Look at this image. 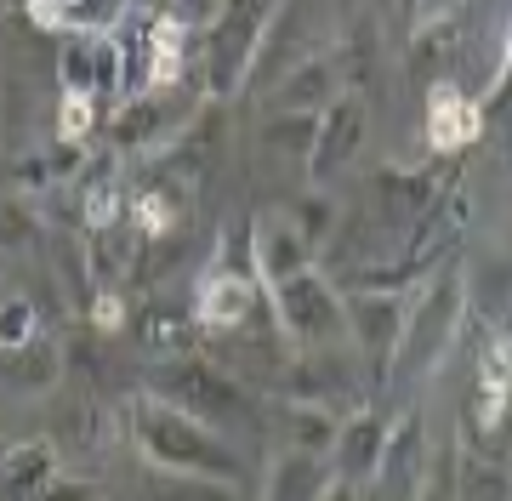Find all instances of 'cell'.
<instances>
[{
	"label": "cell",
	"instance_id": "obj_23",
	"mask_svg": "<svg viewBox=\"0 0 512 501\" xmlns=\"http://www.w3.org/2000/svg\"><path fill=\"white\" fill-rule=\"evenodd\" d=\"M291 217H296V223H291L296 234H302L308 245H319V240L330 234V223H336V205H330L325 194H313V188H308V194L291 205Z\"/></svg>",
	"mask_w": 512,
	"mask_h": 501
},
{
	"label": "cell",
	"instance_id": "obj_6",
	"mask_svg": "<svg viewBox=\"0 0 512 501\" xmlns=\"http://www.w3.org/2000/svg\"><path fill=\"white\" fill-rule=\"evenodd\" d=\"M188 120H194V97L183 86H171V92H131L126 109L114 114L109 143H114V154H148L160 143H171Z\"/></svg>",
	"mask_w": 512,
	"mask_h": 501
},
{
	"label": "cell",
	"instance_id": "obj_21",
	"mask_svg": "<svg viewBox=\"0 0 512 501\" xmlns=\"http://www.w3.org/2000/svg\"><path fill=\"white\" fill-rule=\"evenodd\" d=\"M131 336H137L148 353H160V359H177V353L194 348V319L177 314V308H148V314L131 325Z\"/></svg>",
	"mask_w": 512,
	"mask_h": 501
},
{
	"label": "cell",
	"instance_id": "obj_9",
	"mask_svg": "<svg viewBox=\"0 0 512 501\" xmlns=\"http://www.w3.org/2000/svg\"><path fill=\"white\" fill-rule=\"evenodd\" d=\"M342 92V57L336 52H308L302 63H291L268 92V109H325Z\"/></svg>",
	"mask_w": 512,
	"mask_h": 501
},
{
	"label": "cell",
	"instance_id": "obj_13",
	"mask_svg": "<svg viewBox=\"0 0 512 501\" xmlns=\"http://www.w3.org/2000/svg\"><path fill=\"white\" fill-rule=\"evenodd\" d=\"M444 194V171H382L376 177V200H382V211L393 217V223H416L427 205Z\"/></svg>",
	"mask_w": 512,
	"mask_h": 501
},
{
	"label": "cell",
	"instance_id": "obj_4",
	"mask_svg": "<svg viewBox=\"0 0 512 501\" xmlns=\"http://www.w3.org/2000/svg\"><path fill=\"white\" fill-rule=\"evenodd\" d=\"M461 308H467V285H461V274L450 268V274L433 279V285H427V297H421L416 308L404 314L399 348H393V365H387V376L416 382V376L433 371L444 353H450V336H456V325H461Z\"/></svg>",
	"mask_w": 512,
	"mask_h": 501
},
{
	"label": "cell",
	"instance_id": "obj_27",
	"mask_svg": "<svg viewBox=\"0 0 512 501\" xmlns=\"http://www.w3.org/2000/svg\"><path fill=\"white\" fill-rule=\"evenodd\" d=\"M171 6H183L188 18H205V12H211V6H217V0H171Z\"/></svg>",
	"mask_w": 512,
	"mask_h": 501
},
{
	"label": "cell",
	"instance_id": "obj_14",
	"mask_svg": "<svg viewBox=\"0 0 512 501\" xmlns=\"http://www.w3.org/2000/svg\"><path fill=\"white\" fill-rule=\"evenodd\" d=\"M336 479L325 456H308V450H279L274 473H268V490L262 501H319L325 484Z\"/></svg>",
	"mask_w": 512,
	"mask_h": 501
},
{
	"label": "cell",
	"instance_id": "obj_25",
	"mask_svg": "<svg viewBox=\"0 0 512 501\" xmlns=\"http://www.w3.org/2000/svg\"><path fill=\"white\" fill-rule=\"evenodd\" d=\"M40 223H35V211L23 200H0V245H23V240H35Z\"/></svg>",
	"mask_w": 512,
	"mask_h": 501
},
{
	"label": "cell",
	"instance_id": "obj_28",
	"mask_svg": "<svg viewBox=\"0 0 512 501\" xmlns=\"http://www.w3.org/2000/svg\"><path fill=\"white\" fill-rule=\"evenodd\" d=\"M404 6H416V0H404Z\"/></svg>",
	"mask_w": 512,
	"mask_h": 501
},
{
	"label": "cell",
	"instance_id": "obj_20",
	"mask_svg": "<svg viewBox=\"0 0 512 501\" xmlns=\"http://www.w3.org/2000/svg\"><path fill=\"white\" fill-rule=\"evenodd\" d=\"M456 46H461V23L456 18L421 23L416 40H410V75H416V80H439L444 63L456 57Z\"/></svg>",
	"mask_w": 512,
	"mask_h": 501
},
{
	"label": "cell",
	"instance_id": "obj_12",
	"mask_svg": "<svg viewBox=\"0 0 512 501\" xmlns=\"http://www.w3.org/2000/svg\"><path fill=\"white\" fill-rule=\"evenodd\" d=\"M478 126H484V114H478L456 86H433V97H427V143H433V149L461 154L478 137Z\"/></svg>",
	"mask_w": 512,
	"mask_h": 501
},
{
	"label": "cell",
	"instance_id": "obj_1",
	"mask_svg": "<svg viewBox=\"0 0 512 501\" xmlns=\"http://www.w3.org/2000/svg\"><path fill=\"white\" fill-rule=\"evenodd\" d=\"M126 427H131V445L143 450V462H154L171 479H211L228 484V490H245L251 484V467L239 456V445L217 427H205L200 416L165 405L160 393H131L126 405Z\"/></svg>",
	"mask_w": 512,
	"mask_h": 501
},
{
	"label": "cell",
	"instance_id": "obj_18",
	"mask_svg": "<svg viewBox=\"0 0 512 501\" xmlns=\"http://www.w3.org/2000/svg\"><path fill=\"white\" fill-rule=\"evenodd\" d=\"M279 439L285 450H308V456H330V439H336V416L325 405H285L279 410Z\"/></svg>",
	"mask_w": 512,
	"mask_h": 501
},
{
	"label": "cell",
	"instance_id": "obj_19",
	"mask_svg": "<svg viewBox=\"0 0 512 501\" xmlns=\"http://www.w3.org/2000/svg\"><path fill=\"white\" fill-rule=\"evenodd\" d=\"M313 131H319V109H268L262 120V143L279 154V160H308L313 149Z\"/></svg>",
	"mask_w": 512,
	"mask_h": 501
},
{
	"label": "cell",
	"instance_id": "obj_10",
	"mask_svg": "<svg viewBox=\"0 0 512 501\" xmlns=\"http://www.w3.org/2000/svg\"><path fill=\"white\" fill-rule=\"evenodd\" d=\"M387 450V422L382 416H370V410H359L353 422H336V439H330V456H336V479L342 484H365L370 473H376V462H382Z\"/></svg>",
	"mask_w": 512,
	"mask_h": 501
},
{
	"label": "cell",
	"instance_id": "obj_26",
	"mask_svg": "<svg viewBox=\"0 0 512 501\" xmlns=\"http://www.w3.org/2000/svg\"><path fill=\"white\" fill-rule=\"evenodd\" d=\"M35 501H97V484H80V479H63V473H57Z\"/></svg>",
	"mask_w": 512,
	"mask_h": 501
},
{
	"label": "cell",
	"instance_id": "obj_5",
	"mask_svg": "<svg viewBox=\"0 0 512 501\" xmlns=\"http://www.w3.org/2000/svg\"><path fill=\"white\" fill-rule=\"evenodd\" d=\"M268 302H274V314H279V331L291 336L296 348H330V342L348 336V325H342V291L313 262L285 279H268Z\"/></svg>",
	"mask_w": 512,
	"mask_h": 501
},
{
	"label": "cell",
	"instance_id": "obj_22",
	"mask_svg": "<svg viewBox=\"0 0 512 501\" xmlns=\"http://www.w3.org/2000/svg\"><path fill=\"white\" fill-rule=\"evenodd\" d=\"M57 75L69 97H97V35H69L57 52Z\"/></svg>",
	"mask_w": 512,
	"mask_h": 501
},
{
	"label": "cell",
	"instance_id": "obj_3",
	"mask_svg": "<svg viewBox=\"0 0 512 501\" xmlns=\"http://www.w3.org/2000/svg\"><path fill=\"white\" fill-rule=\"evenodd\" d=\"M279 0H222V12L211 18L205 35V92L211 97H239L251 86L262 35L274 23Z\"/></svg>",
	"mask_w": 512,
	"mask_h": 501
},
{
	"label": "cell",
	"instance_id": "obj_2",
	"mask_svg": "<svg viewBox=\"0 0 512 501\" xmlns=\"http://www.w3.org/2000/svg\"><path fill=\"white\" fill-rule=\"evenodd\" d=\"M148 393H160L165 405L200 416L205 427H228V433H262V416H256V393L239 382L234 371L222 365H205L194 353H177V359H160L148 371Z\"/></svg>",
	"mask_w": 512,
	"mask_h": 501
},
{
	"label": "cell",
	"instance_id": "obj_7",
	"mask_svg": "<svg viewBox=\"0 0 512 501\" xmlns=\"http://www.w3.org/2000/svg\"><path fill=\"white\" fill-rule=\"evenodd\" d=\"M365 126H370V109L359 92H336L319 109V131H313V149L308 160H302V171H308V183H330L336 171H348L353 160H359V149H365Z\"/></svg>",
	"mask_w": 512,
	"mask_h": 501
},
{
	"label": "cell",
	"instance_id": "obj_15",
	"mask_svg": "<svg viewBox=\"0 0 512 501\" xmlns=\"http://www.w3.org/2000/svg\"><path fill=\"white\" fill-rule=\"evenodd\" d=\"M251 251H256V274L262 279H285V274H296V268L313 262V245L291 223H262L251 234Z\"/></svg>",
	"mask_w": 512,
	"mask_h": 501
},
{
	"label": "cell",
	"instance_id": "obj_16",
	"mask_svg": "<svg viewBox=\"0 0 512 501\" xmlns=\"http://www.w3.org/2000/svg\"><path fill=\"white\" fill-rule=\"evenodd\" d=\"M0 376H6L12 388H23V393H46L57 376H63V353H57L46 336H29L23 348L0 353Z\"/></svg>",
	"mask_w": 512,
	"mask_h": 501
},
{
	"label": "cell",
	"instance_id": "obj_17",
	"mask_svg": "<svg viewBox=\"0 0 512 501\" xmlns=\"http://www.w3.org/2000/svg\"><path fill=\"white\" fill-rule=\"evenodd\" d=\"M23 6L35 23L69 29V35H86V29H103V23L120 18V0H23Z\"/></svg>",
	"mask_w": 512,
	"mask_h": 501
},
{
	"label": "cell",
	"instance_id": "obj_24",
	"mask_svg": "<svg viewBox=\"0 0 512 501\" xmlns=\"http://www.w3.org/2000/svg\"><path fill=\"white\" fill-rule=\"evenodd\" d=\"M35 302L29 297H6L0 302V353L6 348H23V342H29V336H35Z\"/></svg>",
	"mask_w": 512,
	"mask_h": 501
},
{
	"label": "cell",
	"instance_id": "obj_8",
	"mask_svg": "<svg viewBox=\"0 0 512 501\" xmlns=\"http://www.w3.org/2000/svg\"><path fill=\"white\" fill-rule=\"evenodd\" d=\"M342 325L359 342V353L370 359V371L387 382V365H393V348H399V325H404V302L399 291H376V285H353L342 297Z\"/></svg>",
	"mask_w": 512,
	"mask_h": 501
},
{
	"label": "cell",
	"instance_id": "obj_11",
	"mask_svg": "<svg viewBox=\"0 0 512 501\" xmlns=\"http://www.w3.org/2000/svg\"><path fill=\"white\" fill-rule=\"evenodd\" d=\"M57 479V450L46 439L0 445V501H35Z\"/></svg>",
	"mask_w": 512,
	"mask_h": 501
}]
</instances>
